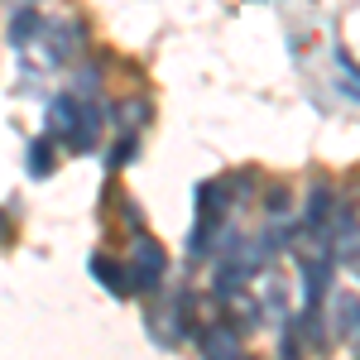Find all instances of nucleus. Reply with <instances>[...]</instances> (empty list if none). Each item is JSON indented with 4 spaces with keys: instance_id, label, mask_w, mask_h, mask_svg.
<instances>
[{
    "instance_id": "6e6552de",
    "label": "nucleus",
    "mask_w": 360,
    "mask_h": 360,
    "mask_svg": "<svg viewBox=\"0 0 360 360\" xmlns=\"http://www.w3.org/2000/svg\"><path fill=\"white\" fill-rule=\"evenodd\" d=\"M327 212H332V193H327V188H312V197H307V221L322 226Z\"/></svg>"
},
{
    "instance_id": "7ed1b4c3",
    "label": "nucleus",
    "mask_w": 360,
    "mask_h": 360,
    "mask_svg": "<svg viewBox=\"0 0 360 360\" xmlns=\"http://www.w3.org/2000/svg\"><path fill=\"white\" fill-rule=\"evenodd\" d=\"M202 356L207 360H245L240 356V332L236 327H207L202 332Z\"/></svg>"
},
{
    "instance_id": "20e7f679",
    "label": "nucleus",
    "mask_w": 360,
    "mask_h": 360,
    "mask_svg": "<svg viewBox=\"0 0 360 360\" xmlns=\"http://www.w3.org/2000/svg\"><path fill=\"white\" fill-rule=\"evenodd\" d=\"M91 274L101 278V283H106V288H111L115 298H125V293H130V288H135V283H130V269H120V264H115V259H101V255H96V259H91Z\"/></svg>"
},
{
    "instance_id": "0eeeda50",
    "label": "nucleus",
    "mask_w": 360,
    "mask_h": 360,
    "mask_svg": "<svg viewBox=\"0 0 360 360\" xmlns=\"http://www.w3.org/2000/svg\"><path fill=\"white\" fill-rule=\"evenodd\" d=\"M25 168H29V178H49L53 173V139H34Z\"/></svg>"
},
{
    "instance_id": "423d86ee",
    "label": "nucleus",
    "mask_w": 360,
    "mask_h": 360,
    "mask_svg": "<svg viewBox=\"0 0 360 360\" xmlns=\"http://www.w3.org/2000/svg\"><path fill=\"white\" fill-rule=\"evenodd\" d=\"M336 336H360V303L351 298V293H341L336 298Z\"/></svg>"
},
{
    "instance_id": "9b49d317",
    "label": "nucleus",
    "mask_w": 360,
    "mask_h": 360,
    "mask_svg": "<svg viewBox=\"0 0 360 360\" xmlns=\"http://www.w3.org/2000/svg\"><path fill=\"white\" fill-rule=\"evenodd\" d=\"M120 115H125L120 125H130V130H135V125H139V115H149V111H144L139 101H125V106H120Z\"/></svg>"
},
{
    "instance_id": "9d476101",
    "label": "nucleus",
    "mask_w": 360,
    "mask_h": 360,
    "mask_svg": "<svg viewBox=\"0 0 360 360\" xmlns=\"http://www.w3.org/2000/svg\"><path fill=\"white\" fill-rule=\"evenodd\" d=\"M34 25H39V15H34V10H20V15H15V25H10V34H15V39H25V34H34Z\"/></svg>"
},
{
    "instance_id": "f257e3e1",
    "label": "nucleus",
    "mask_w": 360,
    "mask_h": 360,
    "mask_svg": "<svg viewBox=\"0 0 360 360\" xmlns=\"http://www.w3.org/2000/svg\"><path fill=\"white\" fill-rule=\"evenodd\" d=\"M164 269H168L164 245L149 240V236H139L135 240V259H130V283H135V288H159V283H164Z\"/></svg>"
},
{
    "instance_id": "f8f14e48",
    "label": "nucleus",
    "mask_w": 360,
    "mask_h": 360,
    "mask_svg": "<svg viewBox=\"0 0 360 360\" xmlns=\"http://www.w3.org/2000/svg\"><path fill=\"white\" fill-rule=\"evenodd\" d=\"M356 360H360V356H356Z\"/></svg>"
},
{
    "instance_id": "f03ea898",
    "label": "nucleus",
    "mask_w": 360,
    "mask_h": 360,
    "mask_svg": "<svg viewBox=\"0 0 360 360\" xmlns=\"http://www.w3.org/2000/svg\"><path fill=\"white\" fill-rule=\"evenodd\" d=\"M178 307H183V303L154 307V312H149V332H154L159 346H178V341L188 336V312H178Z\"/></svg>"
},
{
    "instance_id": "39448f33",
    "label": "nucleus",
    "mask_w": 360,
    "mask_h": 360,
    "mask_svg": "<svg viewBox=\"0 0 360 360\" xmlns=\"http://www.w3.org/2000/svg\"><path fill=\"white\" fill-rule=\"evenodd\" d=\"M49 125H53V135H77V125H82V106L68 96V101H53V111H49Z\"/></svg>"
},
{
    "instance_id": "1a4fd4ad",
    "label": "nucleus",
    "mask_w": 360,
    "mask_h": 360,
    "mask_svg": "<svg viewBox=\"0 0 360 360\" xmlns=\"http://www.w3.org/2000/svg\"><path fill=\"white\" fill-rule=\"evenodd\" d=\"M336 68L346 72V91H351V96H360V68L351 63V53H341V49H336Z\"/></svg>"
}]
</instances>
